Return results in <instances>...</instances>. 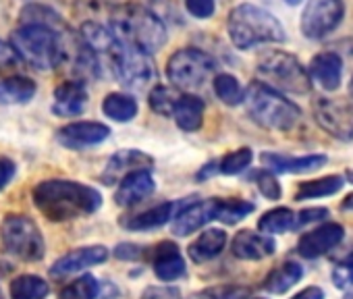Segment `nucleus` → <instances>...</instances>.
Wrapping results in <instances>:
<instances>
[{"label": "nucleus", "mask_w": 353, "mask_h": 299, "mask_svg": "<svg viewBox=\"0 0 353 299\" xmlns=\"http://www.w3.org/2000/svg\"><path fill=\"white\" fill-rule=\"evenodd\" d=\"M21 25H48L52 30H63V21L57 11L44 5H26L19 13Z\"/></svg>", "instance_id": "33"}, {"label": "nucleus", "mask_w": 353, "mask_h": 299, "mask_svg": "<svg viewBox=\"0 0 353 299\" xmlns=\"http://www.w3.org/2000/svg\"><path fill=\"white\" fill-rule=\"evenodd\" d=\"M15 173H17V165L7 156H0V192L15 179Z\"/></svg>", "instance_id": "45"}, {"label": "nucleus", "mask_w": 353, "mask_h": 299, "mask_svg": "<svg viewBox=\"0 0 353 299\" xmlns=\"http://www.w3.org/2000/svg\"><path fill=\"white\" fill-rule=\"evenodd\" d=\"M291 299H324V291L320 287H305L299 293H295Z\"/></svg>", "instance_id": "48"}, {"label": "nucleus", "mask_w": 353, "mask_h": 299, "mask_svg": "<svg viewBox=\"0 0 353 299\" xmlns=\"http://www.w3.org/2000/svg\"><path fill=\"white\" fill-rule=\"evenodd\" d=\"M150 9L164 21V23H179V3L176 0H150Z\"/></svg>", "instance_id": "41"}, {"label": "nucleus", "mask_w": 353, "mask_h": 299, "mask_svg": "<svg viewBox=\"0 0 353 299\" xmlns=\"http://www.w3.org/2000/svg\"><path fill=\"white\" fill-rule=\"evenodd\" d=\"M50 293V285L38 274H21L11 280V299H44Z\"/></svg>", "instance_id": "30"}, {"label": "nucleus", "mask_w": 353, "mask_h": 299, "mask_svg": "<svg viewBox=\"0 0 353 299\" xmlns=\"http://www.w3.org/2000/svg\"><path fill=\"white\" fill-rule=\"evenodd\" d=\"M185 299H250V289L241 285H219L196 291Z\"/></svg>", "instance_id": "37"}, {"label": "nucleus", "mask_w": 353, "mask_h": 299, "mask_svg": "<svg viewBox=\"0 0 353 299\" xmlns=\"http://www.w3.org/2000/svg\"><path fill=\"white\" fill-rule=\"evenodd\" d=\"M17 59V52L15 48L11 46V42H5V40H0V69H7L15 63Z\"/></svg>", "instance_id": "47"}, {"label": "nucleus", "mask_w": 353, "mask_h": 299, "mask_svg": "<svg viewBox=\"0 0 353 299\" xmlns=\"http://www.w3.org/2000/svg\"><path fill=\"white\" fill-rule=\"evenodd\" d=\"M332 282L336 289L347 291L353 287V254H349L347 258H343L334 268H332Z\"/></svg>", "instance_id": "40"}, {"label": "nucleus", "mask_w": 353, "mask_h": 299, "mask_svg": "<svg viewBox=\"0 0 353 299\" xmlns=\"http://www.w3.org/2000/svg\"><path fill=\"white\" fill-rule=\"evenodd\" d=\"M38 92V85L34 79L23 75H13L0 81V104L15 106V104H28Z\"/></svg>", "instance_id": "26"}, {"label": "nucleus", "mask_w": 353, "mask_h": 299, "mask_svg": "<svg viewBox=\"0 0 353 299\" xmlns=\"http://www.w3.org/2000/svg\"><path fill=\"white\" fill-rule=\"evenodd\" d=\"M303 278V266L299 262H293V260H287L283 264H279L266 278H264V289L268 293H274V295H281L285 291H289L291 287H295L299 280Z\"/></svg>", "instance_id": "27"}, {"label": "nucleus", "mask_w": 353, "mask_h": 299, "mask_svg": "<svg viewBox=\"0 0 353 299\" xmlns=\"http://www.w3.org/2000/svg\"><path fill=\"white\" fill-rule=\"evenodd\" d=\"M341 210H345V212L353 210V194H349V196L341 202Z\"/></svg>", "instance_id": "50"}, {"label": "nucleus", "mask_w": 353, "mask_h": 299, "mask_svg": "<svg viewBox=\"0 0 353 299\" xmlns=\"http://www.w3.org/2000/svg\"><path fill=\"white\" fill-rule=\"evenodd\" d=\"M256 210V206L248 200H221L216 202V220L225 223V225H235L239 220H243L245 216H250Z\"/></svg>", "instance_id": "34"}, {"label": "nucleus", "mask_w": 353, "mask_h": 299, "mask_svg": "<svg viewBox=\"0 0 353 299\" xmlns=\"http://www.w3.org/2000/svg\"><path fill=\"white\" fill-rule=\"evenodd\" d=\"M204 100L194 96V94H181L179 100H176V106H174V112H172V118L176 123V127L192 133V131H198L202 127V121H204Z\"/></svg>", "instance_id": "24"}, {"label": "nucleus", "mask_w": 353, "mask_h": 299, "mask_svg": "<svg viewBox=\"0 0 353 299\" xmlns=\"http://www.w3.org/2000/svg\"><path fill=\"white\" fill-rule=\"evenodd\" d=\"M102 287L94 274H81L61 291V299H96Z\"/></svg>", "instance_id": "35"}, {"label": "nucleus", "mask_w": 353, "mask_h": 299, "mask_svg": "<svg viewBox=\"0 0 353 299\" xmlns=\"http://www.w3.org/2000/svg\"><path fill=\"white\" fill-rule=\"evenodd\" d=\"M285 3H287V5H291V7H295V5H299V3H301V0H285Z\"/></svg>", "instance_id": "51"}, {"label": "nucleus", "mask_w": 353, "mask_h": 299, "mask_svg": "<svg viewBox=\"0 0 353 299\" xmlns=\"http://www.w3.org/2000/svg\"><path fill=\"white\" fill-rule=\"evenodd\" d=\"M110 127L98 121H75L57 131V139L67 150H85L108 139Z\"/></svg>", "instance_id": "12"}, {"label": "nucleus", "mask_w": 353, "mask_h": 299, "mask_svg": "<svg viewBox=\"0 0 353 299\" xmlns=\"http://www.w3.org/2000/svg\"><path fill=\"white\" fill-rule=\"evenodd\" d=\"M245 104H248L250 116L264 129L289 131L301 118L299 106L295 102L287 100L276 87H272L264 81L250 83Z\"/></svg>", "instance_id": "5"}, {"label": "nucleus", "mask_w": 353, "mask_h": 299, "mask_svg": "<svg viewBox=\"0 0 353 299\" xmlns=\"http://www.w3.org/2000/svg\"><path fill=\"white\" fill-rule=\"evenodd\" d=\"M231 251L239 260H252V262H256V260L270 258L276 251V243H274L272 235H266L262 231L258 233V231L243 229V231H239L233 237Z\"/></svg>", "instance_id": "20"}, {"label": "nucleus", "mask_w": 353, "mask_h": 299, "mask_svg": "<svg viewBox=\"0 0 353 299\" xmlns=\"http://www.w3.org/2000/svg\"><path fill=\"white\" fill-rule=\"evenodd\" d=\"M106 260H108V249L104 245L77 247V249H71L69 254L61 256L50 266V276L52 278H65V276L77 274L81 270H88L92 266H98Z\"/></svg>", "instance_id": "14"}, {"label": "nucleus", "mask_w": 353, "mask_h": 299, "mask_svg": "<svg viewBox=\"0 0 353 299\" xmlns=\"http://www.w3.org/2000/svg\"><path fill=\"white\" fill-rule=\"evenodd\" d=\"M216 202L219 198H212L204 202H194L179 210L172 218V233L176 237H188L206 227L208 223L216 220Z\"/></svg>", "instance_id": "17"}, {"label": "nucleus", "mask_w": 353, "mask_h": 299, "mask_svg": "<svg viewBox=\"0 0 353 299\" xmlns=\"http://www.w3.org/2000/svg\"><path fill=\"white\" fill-rule=\"evenodd\" d=\"M88 104V90L81 79H71L54 90L52 112L57 116H79Z\"/></svg>", "instance_id": "21"}, {"label": "nucleus", "mask_w": 353, "mask_h": 299, "mask_svg": "<svg viewBox=\"0 0 353 299\" xmlns=\"http://www.w3.org/2000/svg\"><path fill=\"white\" fill-rule=\"evenodd\" d=\"M345 299H353V291H349V293H347V297H345Z\"/></svg>", "instance_id": "54"}, {"label": "nucleus", "mask_w": 353, "mask_h": 299, "mask_svg": "<svg viewBox=\"0 0 353 299\" xmlns=\"http://www.w3.org/2000/svg\"><path fill=\"white\" fill-rule=\"evenodd\" d=\"M141 299H181L179 291L176 289H158V287H152L148 289Z\"/></svg>", "instance_id": "46"}, {"label": "nucleus", "mask_w": 353, "mask_h": 299, "mask_svg": "<svg viewBox=\"0 0 353 299\" xmlns=\"http://www.w3.org/2000/svg\"><path fill=\"white\" fill-rule=\"evenodd\" d=\"M214 173H221V171H219V163H210V165H206V167H204V171H200V173H198V179H202V181H204V179H208L210 175H214Z\"/></svg>", "instance_id": "49"}, {"label": "nucleus", "mask_w": 353, "mask_h": 299, "mask_svg": "<svg viewBox=\"0 0 353 299\" xmlns=\"http://www.w3.org/2000/svg\"><path fill=\"white\" fill-rule=\"evenodd\" d=\"M0 299H3V295H0Z\"/></svg>", "instance_id": "56"}, {"label": "nucleus", "mask_w": 353, "mask_h": 299, "mask_svg": "<svg viewBox=\"0 0 353 299\" xmlns=\"http://www.w3.org/2000/svg\"><path fill=\"white\" fill-rule=\"evenodd\" d=\"M156 192V181L150 173V169L133 171L127 177L121 179L117 192H114V202L121 208H131L145 198H150Z\"/></svg>", "instance_id": "19"}, {"label": "nucleus", "mask_w": 353, "mask_h": 299, "mask_svg": "<svg viewBox=\"0 0 353 299\" xmlns=\"http://www.w3.org/2000/svg\"><path fill=\"white\" fill-rule=\"evenodd\" d=\"M225 245H227V233L223 229H206L190 243L188 254L196 264H202L221 256Z\"/></svg>", "instance_id": "23"}, {"label": "nucleus", "mask_w": 353, "mask_h": 299, "mask_svg": "<svg viewBox=\"0 0 353 299\" xmlns=\"http://www.w3.org/2000/svg\"><path fill=\"white\" fill-rule=\"evenodd\" d=\"M110 30L117 40L135 46L148 54L158 52L168 38L166 23L148 7L123 5L110 15Z\"/></svg>", "instance_id": "2"}, {"label": "nucleus", "mask_w": 353, "mask_h": 299, "mask_svg": "<svg viewBox=\"0 0 353 299\" xmlns=\"http://www.w3.org/2000/svg\"><path fill=\"white\" fill-rule=\"evenodd\" d=\"M316 123L334 139L351 141L353 139V104L345 100L318 98L312 104Z\"/></svg>", "instance_id": "11"}, {"label": "nucleus", "mask_w": 353, "mask_h": 299, "mask_svg": "<svg viewBox=\"0 0 353 299\" xmlns=\"http://www.w3.org/2000/svg\"><path fill=\"white\" fill-rule=\"evenodd\" d=\"M214 94L227 106H239L245 102L248 90L239 83V79L231 73H219L214 77Z\"/></svg>", "instance_id": "32"}, {"label": "nucleus", "mask_w": 353, "mask_h": 299, "mask_svg": "<svg viewBox=\"0 0 353 299\" xmlns=\"http://www.w3.org/2000/svg\"><path fill=\"white\" fill-rule=\"evenodd\" d=\"M17 56L38 71H52L65 61V42L59 30L48 25H21L11 34Z\"/></svg>", "instance_id": "4"}, {"label": "nucleus", "mask_w": 353, "mask_h": 299, "mask_svg": "<svg viewBox=\"0 0 353 299\" xmlns=\"http://www.w3.org/2000/svg\"><path fill=\"white\" fill-rule=\"evenodd\" d=\"M252 179L256 181L260 194L266 198V200H281V185L276 181V177L272 175V171L264 169V171H254L252 173Z\"/></svg>", "instance_id": "39"}, {"label": "nucleus", "mask_w": 353, "mask_h": 299, "mask_svg": "<svg viewBox=\"0 0 353 299\" xmlns=\"http://www.w3.org/2000/svg\"><path fill=\"white\" fill-rule=\"evenodd\" d=\"M252 299H262V297H252Z\"/></svg>", "instance_id": "55"}, {"label": "nucleus", "mask_w": 353, "mask_h": 299, "mask_svg": "<svg viewBox=\"0 0 353 299\" xmlns=\"http://www.w3.org/2000/svg\"><path fill=\"white\" fill-rule=\"evenodd\" d=\"M216 61L200 48L176 50L166 63V77L176 90H198L216 77Z\"/></svg>", "instance_id": "8"}, {"label": "nucleus", "mask_w": 353, "mask_h": 299, "mask_svg": "<svg viewBox=\"0 0 353 299\" xmlns=\"http://www.w3.org/2000/svg\"><path fill=\"white\" fill-rule=\"evenodd\" d=\"M176 100H179V94H176L174 87H168V85H154L148 96L150 108L160 116H172Z\"/></svg>", "instance_id": "36"}, {"label": "nucleus", "mask_w": 353, "mask_h": 299, "mask_svg": "<svg viewBox=\"0 0 353 299\" xmlns=\"http://www.w3.org/2000/svg\"><path fill=\"white\" fill-rule=\"evenodd\" d=\"M254 161V152L250 147H239L235 152H229L221 158L219 163V171L223 175H241L245 169H250Z\"/></svg>", "instance_id": "38"}, {"label": "nucleus", "mask_w": 353, "mask_h": 299, "mask_svg": "<svg viewBox=\"0 0 353 299\" xmlns=\"http://www.w3.org/2000/svg\"><path fill=\"white\" fill-rule=\"evenodd\" d=\"M343 17V0H307L301 13V32L310 40H322L341 25Z\"/></svg>", "instance_id": "10"}, {"label": "nucleus", "mask_w": 353, "mask_h": 299, "mask_svg": "<svg viewBox=\"0 0 353 299\" xmlns=\"http://www.w3.org/2000/svg\"><path fill=\"white\" fill-rule=\"evenodd\" d=\"M137 110H139V106H137L135 98L129 96V94L112 92V94H108L102 100V112L108 118L117 121V123H129V121H133L135 114H137Z\"/></svg>", "instance_id": "28"}, {"label": "nucleus", "mask_w": 353, "mask_h": 299, "mask_svg": "<svg viewBox=\"0 0 353 299\" xmlns=\"http://www.w3.org/2000/svg\"><path fill=\"white\" fill-rule=\"evenodd\" d=\"M0 243L5 254L21 262H40L46 254V241L40 227L23 214L5 216L0 225Z\"/></svg>", "instance_id": "7"}, {"label": "nucleus", "mask_w": 353, "mask_h": 299, "mask_svg": "<svg viewBox=\"0 0 353 299\" xmlns=\"http://www.w3.org/2000/svg\"><path fill=\"white\" fill-rule=\"evenodd\" d=\"M32 200L34 206L52 223L90 216L102 206L98 189L71 179H46L38 183L32 192Z\"/></svg>", "instance_id": "1"}, {"label": "nucleus", "mask_w": 353, "mask_h": 299, "mask_svg": "<svg viewBox=\"0 0 353 299\" xmlns=\"http://www.w3.org/2000/svg\"><path fill=\"white\" fill-rule=\"evenodd\" d=\"M174 212V204L172 202H164V204H158L145 212H139L135 216H127L121 220V225L129 231H152V229H158V227H164L172 216Z\"/></svg>", "instance_id": "25"}, {"label": "nucleus", "mask_w": 353, "mask_h": 299, "mask_svg": "<svg viewBox=\"0 0 353 299\" xmlns=\"http://www.w3.org/2000/svg\"><path fill=\"white\" fill-rule=\"evenodd\" d=\"M227 32L231 42L239 50H250L260 44L285 42V30L281 21L272 13L248 3L235 7L229 13Z\"/></svg>", "instance_id": "3"}, {"label": "nucleus", "mask_w": 353, "mask_h": 299, "mask_svg": "<svg viewBox=\"0 0 353 299\" xmlns=\"http://www.w3.org/2000/svg\"><path fill=\"white\" fill-rule=\"evenodd\" d=\"M258 75L264 83L289 94H307L312 90L310 71L295 54L285 50H266L258 56Z\"/></svg>", "instance_id": "6"}, {"label": "nucleus", "mask_w": 353, "mask_h": 299, "mask_svg": "<svg viewBox=\"0 0 353 299\" xmlns=\"http://www.w3.org/2000/svg\"><path fill=\"white\" fill-rule=\"evenodd\" d=\"M297 223V214L291 208H272L264 212L258 220V231L266 235H281L293 231Z\"/></svg>", "instance_id": "31"}, {"label": "nucleus", "mask_w": 353, "mask_h": 299, "mask_svg": "<svg viewBox=\"0 0 353 299\" xmlns=\"http://www.w3.org/2000/svg\"><path fill=\"white\" fill-rule=\"evenodd\" d=\"M345 185V179L341 175H328V177H320V179H314V181H305L297 187V194H295V200L301 202V200H316V198H328V196H334L343 189Z\"/></svg>", "instance_id": "29"}, {"label": "nucleus", "mask_w": 353, "mask_h": 299, "mask_svg": "<svg viewBox=\"0 0 353 299\" xmlns=\"http://www.w3.org/2000/svg\"><path fill=\"white\" fill-rule=\"evenodd\" d=\"M150 258H152V270L156 278L162 282H172L176 278H181L188 270L179 245L172 241H160L158 245H154Z\"/></svg>", "instance_id": "16"}, {"label": "nucleus", "mask_w": 353, "mask_h": 299, "mask_svg": "<svg viewBox=\"0 0 353 299\" xmlns=\"http://www.w3.org/2000/svg\"><path fill=\"white\" fill-rule=\"evenodd\" d=\"M183 3H185L188 13L196 19H210L216 9L214 0H183Z\"/></svg>", "instance_id": "42"}, {"label": "nucleus", "mask_w": 353, "mask_h": 299, "mask_svg": "<svg viewBox=\"0 0 353 299\" xmlns=\"http://www.w3.org/2000/svg\"><path fill=\"white\" fill-rule=\"evenodd\" d=\"M307 71L312 81H316L322 90L334 92L343 79V61L336 52H318L310 61Z\"/></svg>", "instance_id": "22"}, {"label": "nucleus", "mask_w": 353, "mask_h": 299, "mask_svg": "<svg viewBox=\"0 0 353 299\" xmlns=\"http://www.w3.org/2000/svg\"><path fill=\"white\" fill-rule=\"evenodd\" d=\"M154 167V158L141 150H119L117 154L110 156V161L106 163L104 173L100 175L104 185H117L121 183L123 177H127L133 171H141V169H152Z\"/></svg>", "instance_id": "15"}, {"label": "nucleus", "mask_w": 353, "mask_h": 299, "mask_svg": "<svg viewBox=\"0 0 353 299\" xmlns=\"http://www.w3.org/2000/svg\"><path fill=\"white\" fill-rule=\"evenodd\" d=\"M349 96H351V100H353V79H351V83H349Z\"/></svg>", "instance_id": "52"}, {"label": "nucleus", "mask_w": 353, "mask_h": 299, "mask_svg": "<svg viewBox=\"0 0 353 299\" xmlns=\"http://www.w3.org/2000/svg\"><path fill=\"white\" fill-rule=\"evenodd\" d=\"M112 254H114V258H119V260L133 262V260H139V258H141L143 249H141V245H135V243H119V245L114 247Z\"/></svg>", "instance_id": "44"}, {"label": "nucleus", "mask_w": 353, "mask_h": 299, "mask_svg": "<svg viewBox=\"0 0 353 299\" xmlns=\"http://www.w3.org/2000/svg\"><path fill=\"white\" fill-rule=\"evenodd\" d=\"M262 165L276 173V175H303V173H314L326 165L324 154H307V156H285L276 152H264L260 156Z\"/></svg>", "instance_id": "18"}, {"label": "nucleus", "mask_w": 353, "mask_h": 299, "mask_svg": "<svg viewBox=\"0 0 353 299\" xmlns=\"http://www.w3.org/2000/svg\"><path fill=\"white\" fill-rule=\"evenodd\" d=\"M345 237V229L339 223H322L320 227L303 233L297 241V251L305 260H316L334 249Z\"/></svg>", "instance_id": "13"}, {"label": "nucleus", "mask_w": 353, "mask_h": 299, "mask_svg": "<svg viewBox=\"0 0 353 299\" xmlns=\"http://www.w3.org/2000/svg\"><path fill=\"white\" fill-rule=\"evenodd\" d=\"M347 179H349V181L353 183V171H349V173H347Z\"/></svg>", "instance_id": "53"}, {"label": "nucleus", "mask_w": 353, "mask_h": 299, "mask_svg": "<svg viewBox=\"0 0 353 299\" xmlns=\"http://www.w3.org/2000/svg\"><path fill=\"white\" fill-rule=\"evenodd\" d=\"M106 67L127 90H145L148 85L156 83V65L152 61V54L121 40L110 52Z\"/></svg>", "instance_id": "9"}, {"label": "nucleus", "mask_w": 353, "mask_h": 299, "mask_svg": "<svg viewBox=\"0 0 353 299\" xmlns=\"http://www.w3.org/2000/svg\"><path fill=\"white\" fill-rule=\"evenodd\" d=\"M328 218V210L326 208H305L297 214V223L295 229H303L312 223H322Z\"/></svg>", "instance_id": "43"}]
</instances>
